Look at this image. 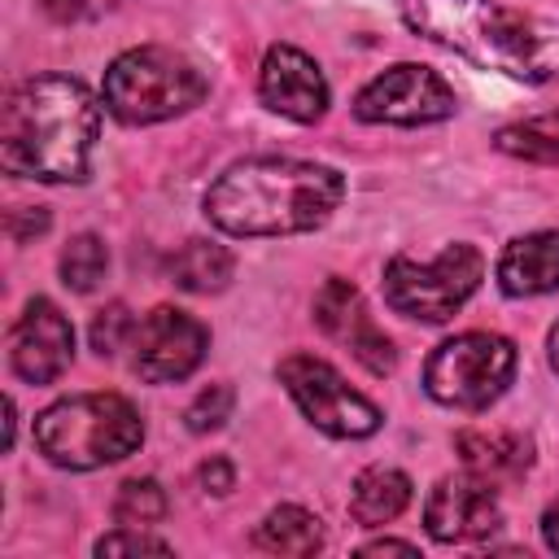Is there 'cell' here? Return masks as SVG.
<instances>
[{
  "label": "cell",
  "instance_id": "obj_1",
  "mask_svg": "<svg viewBox=\"0 0 559 559\" xmlns=\"http://www.w3.org/2000/svg\"><path fill=\"white\" fill-rule=\"evenodd\" d=\"M100 105L70 74H35L17 83L0 109V166L17 179L79 183L92 166Z\"/></svg>",
  "mask_w": 559,
  "mask_h": 559
},
{
  "label": "cell",
  "instance_id": "obj_2",
  "mask_svg": "<svg viewBox=\"0 0 559 559\" xmlns=\"http://www.w3.org/2000/svg\"><path fill=\"white\" fill-rule=\"evenodd\" d=\"M345 197L341 170L301 157H245L205 192V218L227 236H297L323 227Z\"/></svg>",
  "mask_w": 559,
  "mask_h": 559
},
{
  "label": "cell",
  "instance_id": "obj_3",
  "mask_svg": "<svg viewBox=\"0 0 559 559\" xmlns=\"http://www.w3.org/2000/svg\"><path fill=\"white\" fill-rule=\"evenodd\" d=\"M402 22L454 57L520 83L559 74V22L507 9L498 0H402Z\"/></svg>",
  "mask_w": 559,
  "mask_h": 559
},
{
  "label": "cell",
  "instance_id": "obj_4",
  "mask_svg": "<svg viewBox=\"0 0 559 559\" xmlns=\"http://www.w3.org/2000/svg\"><path fill=\"white\" fill-rule=\"evenodd\" d=\"M144 441V419L122 393H74L39 411L35 445L52 467L92 472L135 454Z\"/></svg>",
  "mask_w": 559,
  "mask_h": 559
},
{
  "label": "cell",
  "instance_id": "obj_5",
  "mask_svg": "<svg viewBox=\"0 0 559 559\" xmlns=\"http://www.w3.org/2000/svg\"><path fill=\"white\" fill-rule=\"evenodd\" d=\"M205 92H210V83H205L201 66L166 44L127 48L122 57L109 61L105 83H100L105 109L127 127H153V122L179 118V114L197 109L205 100Z\"/></svg>",
  "mask_w": 559,
  "mask_h": 559
},
{
  "label": "cell",
  "instance_id": "obj_6",
  "mask_svg": "<svg viewBox=\"0 0 559 559\" xmlns=\"http://www.w3.org/2000/svg\"><path fill=\"white\" fill-rule=\"evenodd\" d=\"M515 345L498 332H459L441 341L424 362V389L432 402L454 411L493 406L515 380Z\"/></svg>",
  "mask_w": 559,
  "mask_h": 559
},
{
  "label": "cell",
  "instance_id": "obj_7",
  "mask_svg": "<svg viewBox=\"0 0 559 559\" xmlns=\"http://www.w3.org/2000/svg\"><path fill=\"white\" fill-rule=\"evenodd\" d=\"M485 280V258L476 245H445L437 258L415 262V258H389L384 266V301L406 314V319H424V323H445L454 319L472 293Z\"/></svg>",
  "mask_w": 559,
  "mask_h": 559
},
{
  "label": "cell",
  "instance_id": "obj_8",
  "mask_svg": "<svg viewBox=\"0 0 559 559\" xmlns=\"http://www.w3.org/2000/svg\"><path fill=\"white\" fill-rule=\"evenodd\" d=\"M280 384L288 389V397L297 402V411L328 437H341V441H358V437H371L380 428V406L371 397H362L358 389L345 384V376L314 358V354H288L280 358L275 367Z\"/></svg>",
  "mask_w": 559,
  "mask_h": 559
},
{
  "label": "cell",
  "instance_id": "obj_9",
  "mask_svg": "<svg viewBox=\"0 0 559 559\" xmlns=\"http://www.w3.org/2000/svg\"><path fill=\"white\" fill-rule=\"evenodd\" d=\"M459 109L454 87L419 66V61H397L384 74H376L358 96H354V118L358 122H389V127H428L445 122Z\"/></svg>",
  "mask_w": 559,
  "mask_h": 559
},
{
  "label": "cell",
  "instance_id": "obj_10",
  "mask_svg": "<svg viewBox=\"0 0 559 559\" xmlns=\"http://www.w3.org/2000/svg\"><path fill=\"white\" fill-rule=\"evenodd\" d=\"M210 332L197 314L179 306H153L135 323V371L148 384H175L201 367Z\"/></svg>",
  "mask_w": 559,
  "mask_h": 559
},
{
  "label": "cell",
  "instance_id": "obj_11",
  "mask_svg": "<svg viewBox=\"0 0 559 559\" xmlns=\"http://www.w3.org/2000/svg\"><path fill=\"white\" fill-rule=\"evenodd\" d=\"M314 323H319V332H323L328 341L345 345L371 376H389V371L397 367L393 341H389L384 328L367 314V301H362V293H358L349 280H341V275L323 280V288L314 293Z\"/></svg>",
  "mask_w": 559,
  "mask_h": 559
},
{
  "label": "cell",
  "instance_id": "obj_12",
  "mask_svg": "<svg viewBox=\"0 0 559 559\" xmlns=\"http://www.w3.org/2000/svg\"><path fill=\"white\" fill-rule=\"evenodd\" d=\"M74 358V328L70 319L48 301L31 297L17 323L9 328V367L26 384H52Z\"/></svg>",
  "mask_w": 559,
  "mask_h": 559
},
{
  "label": "cell",
  "instance_id": "obj_13",
  "mask_svg": "<svg viewBox=\"0 0 559 559\" xmlns=\"http://www.w3.org/2000/svg\"><path fill=\"white\" fill-rule=\"evenodd\" d=\"M258 96L271 114L288 122H319L328 114L332 87L319 70V61L293 44H271L258 70Z\"/></svg>",
  "mask_w": 559,
  "mask_h": 559
},
{
  "label": "cell",
  "instance_id": "obj_14",
  "mask_svg": "<svg viewBox=\"0 0 559 559\" xmlns=\"http://www.w3.org/2000/svg\"><path fill=\"white\" fill-rule=\"evenodd\" d=\"M502 524V502L489 480L459 472L441 476L424 502V528L437 542H480Z\"/></svg>",
  "mask_w": 559,
  "mask_h": 559
},
{
  "label": "cell",
  "instance_id": "obj_15",
  "mask_svg": "<svg viewBox=\"0 0 559 559\" xmlns=\"http://www.w3.org/2000/svg\"><path fill=\"white\" fill-rule=\"evenodd\" d=\"M454 450L463 459V472L498 485L520 480L533 467V441L515 428H463L454 437Z\"/></svg>",
  "mask_w": 559,
  "mask_h": 559
},
{
  "label": "cell",
  "instance_id": "obj_16",
  "mask_svg": "<svg viewBox=\"0 0 559 559\" xmlns=\"http://www.w3.org/2000/svg\"><path fill=\"white\" fill-rule=\"evenodd\" d=\"M498 288L507 297H542L559 288V231H528L515 236L498 253Z\"/></svg>",
  "mask_w": 559,
  "mask_h": 559
},
{
  "label": "cell",
  "instance_id": "obj_17",
  "mask_svg": "<svg viewBox=\"0 0 559 559\" xmlns=\"http://www.w3.org/2000/svg\"><path fill=\"white\" fill-rule=\"evenodd\" d=\"M406 502H411V476L406 472L376 463V467H362L354 476V489H349V515H354V524L380 528V524L397 520L406 511Z\"/></svg>",
  "mask_w": 559,
  "mask_h": 559
},
{
  "label": "cell",
  "instance_id": "obj_18",
  "mask_svg": "<svg viewBox=\"0 0 559 559\" xmlns=\"http://www.w3.org/2000/svg\"><path fill=\"white\" fill-rule=\"evenodd\" d=\"M253 546L266 555H319L323 550V520L297 502H284L262 515L253 528Z\"/></svg>",
  "mask_w": 559,
  "mask_h": 559
},
{
  "label": "cell",
  "instance_id": "obj_19",
  "mask_svg": "<svg viewBox=\"0 0 559 559\" xmlns=\"http://www.w3.org/2000/svg\"><path fill=\"white\" fill-rule=\"evenodd\" d=\"M231 271H236L231 249L218 240H201V236L179 245V253L170 258V280L188 293H218V288H227Z\"/></svg>",
  "mask_w": 559,
  "mask_h": 559
},
{
  "label": "cell",
  "instance_id": "obj_20",
  "mask_svg": "<svg viewBox=\"0 0 559 559\" xmlns=\"http://www.w3.org/2000/svg\"><path fill=\"white\" fill-rule=\"evenodd\" d=\"M493 144H498L507 157L555 166V162H559V114H537V118L511 122V127H502V131L493 135Z\"/></svg>",
  "mask_w": 559,
  "mask_h": 559
},
{
  "label": "cell",
  "instance_id": "obj_21",
  "mask_svg": "<svg viewBox=\"0 0 559 559\" xmlns=\"http://www.w3.org/2000/svg\"><path fill=\"white\" fill-rule=\"evenodd\" d=\"M105 271H109V249H105L100 236L79 231V236L66 240V249H61V280H66V288L92 293L105 280Z\"/></svg>",
  "mask_w": 559,
  "mask_h": 559
},
{
  "label": "cell",
  "instance_id": "obj_22",
  "mask_svg": "<svg viewBox=\"0 0 559 559\" xmlns=\"http://www.w3.org/2000/svg\"><path fill=\"white\" fill-rule=\"evenodd\" d=\"M166 515V489L153 480V476H135L118 489L114 498V520L127 524V528H148Z\"/></svg>",
  "mask_w": 559,
  "mask_h": 559
},
{
  "label": "cell",
  "instance_id": "obj_23",
  "mask_svg": "<svg viewBox=\"0 0 559 559\" xmlns=\"http://www.w3.org/2000/svg\"><path fill=\"white\" fill-rule=\"evenodd\" d=\"M231 406H236L231 384H210V389H201V393L188 402L183 419H188L192 432H214V428H223V424L231 419Z\"/></svg>",
  "mask_w": 559,
  "mask_h": 559
},
{
  "label": "cell",
  "instance_id": "obj_24",
  "mask_svg": "<svg viewBox=\"0 0 559 559\" xmlns=\"http://www.w3.org/2000/svg\"><path fill=\"white\" fill-rule=\"evenodd\" d=\"M92 349L100 354V358H114L118 349H122V341L127 336H135V323H131V310L122 306V301H109L105 310H96V319H92Z\"/></svg>",
  "mask_w": 559,
  "mask_h": 559
},
{
  "label": "cell",
  "instance_id": "obj_25",
  "mask_svg": "<svg viewBox=\"0 0 559 559\" xmlns=\"http://www.w3.org/2000/svg\"><path fill=\"white\" fill-rule=\"evenodd\" d=\"M96 555H100V559H105V555H170V542H162V537H153V533H144V528L118 524L114 533H105V537L96 542Z\"/></svg>",
  "mask_w": 559,
  "mask_h": 559
},
{
  "label": "cell",
  "instance_id": "obj_26",
  "mask_svg": "<svg viewBox=\"0 0 559 559\" xmlns=\"http://www.w3.org/2000/svg\"><path fill=\"white\" fill-rule=\"evenodd\" d=\"M35 4L57 22H92V17H105V13L122 9L127 0H35Z\"/></svg>",
  "mask_w": 559,
  "mask_h": 559
},
{
  "label": "cell",
  "instance_id": "obj_27",
  "mask_svg": "<svg viewBox=\"0 0 559 559\" xmlns=\"http://www.w3.org/2000/svg\"><path fill=\"white\" fill-rule=\"evenodd\" d=\"M4 231H9L17 245H26L31 236H44V231H48V210H44V205H17V210H9Z\"/></svg>",
  "mask_w": 559,
  "mask_h": 559
},
{
  "label": "cell",
  "instance_id": "obj_28",
  "mask_svg": "<svg viewBox=\"0 0 559 559\" xmlns=\"http://www.w3.org/2000/svg\"><path fill=\"white\" fill-rule=\"evenodd\" d=\"M201 485H205L210 493H231V485H236V467H231L223 454H210V459L201 463Z\"/></svg>",
  "mask_w": 559,
  "mask_h": 559
},
{
  "label": "cell",
  "instance_id": "obj_29",
  "mask_svg": "<svg viewBox=\"0 0 559 559\" xmlns=\"http://www.w3.org/2000/svg\"><path fill=\"white\" fill-rule=\"evenodd\" d=\"M419 546L415 542H397V537H380V542H367L358 555H415Z\"/></svg>",
  "mask_w": 559,
  "mask_h": 559
},
{
  "label": "cell",
  "instance_id": "obj_30",
  "mask_svg": "<svg viewBox=\"0 0 559 559\" xmlns=\"http://www.w3.org/2000/svg\"><path fill=\"white\" fill-rule=\"evenodd\" d=\"M542 537H546V546L559 555V498L546 507V515H542Z\"/></svg>",
  "mask_w": 559,
  "mask_h": 559
},
{
  "label": "cell",
  "instance_id": "obj_31",
  "mask_svg": "<svg viewBox=\"0 0 559 559\" xmlns=\"http://www.w3.org/2000/svg\"><path fill=\"white\" fill-rule=\"evenodd\" d=\"M4 450H13V432H17V406H13V397H4Z\"/></svg>",
  "mask_w": 559,
  "mask_h": 559
},
{
  "label": "cell",
  "instance_id": "obj_32",
  "mask_svg": "<svg viewBox=\"0 0 559 559\" xmlns=\"http://www.w3.org/2000/svg\"><path fill=\"white\" fill-rule=\"evenodd\" d=\"M546 354H550V367L559 371V323L550 328V336H546Z\"/></svg>",
  "mask_w": 559,
  "mask_h": 559
}]
</instances>
